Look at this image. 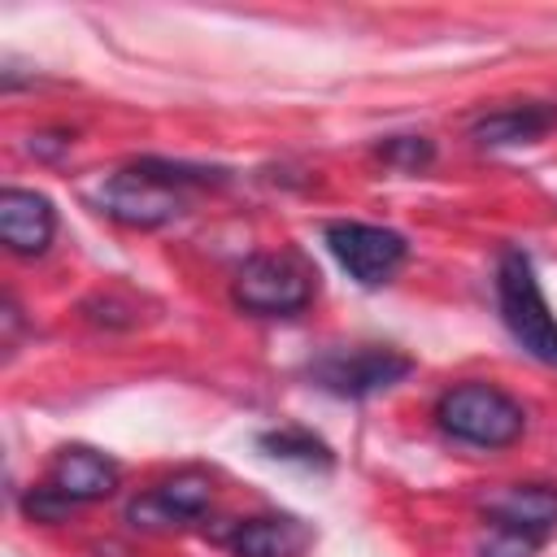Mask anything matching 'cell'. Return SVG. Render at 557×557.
<instances>
[{
	"label": "cell",
	"mask_w": 557,
	"mask_h": 557,
	"mask_svg": "<svg viewBox=\"0 0 557 557\" xmlns=\"http://www.w3.org/2000/svg\"><path fill=\"white\" fill-rule=\"evenodd\" d=\"M305 548H309V527L287 518V513L248 518L231 531V553L235 557H300Z\"/></svg>",
	"instance_id": "obj_11"
},
{
	"label": "cell",
	"mask_w": 557,
	"mask_h": 557,
	"mask_svg": "<svg viewBox=\"0 0 557 557\" xmlns=\"http://www.w3.org/2000/svg\"><path fill=\"white\" fill-rule=\"evenodd\" d=\"M152 500L161 505V513H165L170 522H178V518H200V513L209 509V500H213V483H209V474H200V470H178L174 479H165V483L152 492Z\"/></svg>",
	"instance_id": "obj_12"
},
{
	"label": "cell",
	"mask_w": 557,
	"mask_h": 557,
	"mask_svg": "<svg viewBox=\"0 0 557 557\" xmlns=\"http://www.w3.org/2000/svg\"><path fill=\"white\" fill-rule=\"evenodd\" d=\"M96 205H100V213H109L113 222L135 226V231L165 226L170 218L183 213L178 191L165 187V183H157V178H148V174H139L135 165H126L113 178H104L100 191H96Z\"/></svg>",
	"instance_id": "obj_6"
},
{
	"label": "cell",
	"mask_w": 557,
	"mask_h": 557,
	"mask_svg": "<svg viewBox=\"0 0 557 557\" xmlns=\"http://www.w3.org/2000/svg\"><path fill=\"white\" fill-rule=\"evenodd\" d=\"M231 296L244 313L292 318L313 300V274L296 252H257L235 270Z\"/></svg>",
	"instance_id": "obj_3"
},
{
	"label": "cell",
	"mask_w": 557,
	"mask_h": 557,
	"mask_svg": "<svg viewBox=\"0 0 557 557\" xmlns=\"http://www.w3.org/2000/svg\"><path fill=\"white\" fill-rule=\"evenodd\" d=\"M544 544V535L522 531V527H505V522H487V531L479 535V557H531Z\"/></svg>",
	"instance_id": "obj_14"
},
{
	"label": "cell",
	"mask_w": 557,
	"mask_h": 557,
	"mask_svg": "<svg viewBox=\"0 0 557 557\" xmlns=\"http://www.w3.org/2000/svg\"><path fill=\"white\" fill-rule=\"evenodd\" d=\"M379 157H383L387 165H396V170H422V165H431L435 148H431V139H422V135H392V139L379 148Z\"/></svg>",
	"instance_id": "obj_16"
},
{
	"label": "cell",
	"mask_w": 557,
	"mask_h": 557,
	"mask_svg": "<svg viewBox=\"0 0 557 557\" xmlns=\"http://www.w3.org/2000/svg\"><path fill=\"white\" fill-rule=\"evenodd\" d=\"M435 422L470 448H509L527 431V409L492 383H457L435 400Z\"/></svg>",
	"instance_id": "obj_1"
},
{
	"label": "cell",
	"mask_w": 557,
	"mask_h": 557,
	"mask_svg": "<svg viewBox=\"0 0 557 557\" xmlns=\"http://www.w3.org/2000/svg\"><path fill=\"white\" fill-rule=\"evenodd\" d=\"M326 248L348 270V278H357L361 287L387 283L409 257L405 235L392 231V226H374V222H331L326 226Z\"/></svg>",
	"instance_id": "obj_4"
},
{
	"label": "cell",
	"mask_w": 557,
	"mask_h": 557,
	"mask_svg": "<svg viewBox=\"0 0 557 557\" xmlns=\"http://www.w3.org/2000/svg\"><path fill=\"white\" fill-rule=\"evenodd\" d=\"M117 479H122L117 466H113L104 453L83 448V444L61 448V453L52 457V466H48V483H52L70 505H91V500L113 496V492H117Z\"/></svg>",
	"instance_id": "obj_8"
},
{
	"label": "cell",
	"mask_w": 557,
	"mask_h": 557,
	"mask_svg": "<svg viewBox=\"0 0 557 557\" xmlns=\"http://www.w3.org/2000/svg\"><path fill=\"white\" fill-rule=\"evenodd\" d=\"M553 126H557V104L531 100V104H505V109H492V113L474 117L470 139L483 144V148H513V144L544 139Z\"/></svg>",
	"instance_id": "obj_9"
},
{
	"label": "cell",
	"mask_w": 557,
	"mask_h": 557,
	"mask_svg": "<svg viewBox=\"0 0 557 557\" xmlns=\"http://www.w3.org/2000/svg\"><path fill=\"white\" fill-rule=\"evenodd\" d=\"M496 305H500V318L513 335V344L544 361V366H557V318L540 292V278H535V265L527 252L509 248L496 265Z\"/></svg>",
	"instance_id": "obj_2"
},
{
	"label": "cell",
	"mask_w": 557,
	"mask_h": 557,
	"mask_svg": "<svg viewBox=\"0 0 557 557\" xmlns=\"http://www.w3.org/2000/svg\"><path fill=\"white\" fill-rule=\"evenodd\" d=\"M57 235V209L48 196L26 187L0 191V239L17 257H39Z\"/></svg>",
	"instance_id": "obj_7"
},
{
	"label": "cell",
	"mask_w": 557,
	"mask_h": 557,
	"mask_svg": "<svg viewBox=\"0 0 557 557\" xmlns=\"http://www.w3.org/2000/svg\"><path fill=\"white\" fill-rule=\"evenodd\" d=\"M483 518L487 522H505V527H522L535 535H548L557 522V487L544 483H513L496 496L483 500Z\"/></svg>",
	"instance_id": "obj_10"
},
{
	"label": "cell",
	"mask_w": 557,
	"mask_h": 557,
	"mask_svg": "<svg viewBox=\"0 0 557 557\" xmlns=\"http://www.w3.org/2000/svg\"><path fill=\"white\" fill-rule=\"evenodd\" d=\"M135 170L148 174V178H157V183H165V187H174V191L187 187V183H218L222 178V170L187 165V161H170V157H139Z\"/></svg>",
	"instance_id": "obj_15"
},
{
	"label": "cell",
	"mask_w": 557,
	"mask_h": 557,
	"mask_svg": "<svg viewBox=\"0 0 557 557\" xmlns=\"http://www.w3.org/2000/svg\"><path fill=\"white\" fill-rule=\"evenodd\" d=\"M413 374V361L396 348H352V352H326L313 361V379L335 392V396H374V392H387L396 387L400 379Z\"/></svg>",
	"instance_id": "obj_5"
},
{
	"label": "cell",
	"mask_w": 557,
	"mask_h": 557,
	"mask_svg": "<svg viewBox=\"0 0 557 557\" xmlns=\"http://www.w3.org/2000/svg\"><path fill=\"white\" fill-rule=\"evenodd\" d=\"M261 448H265L270 457H278V461L331 466V448H326L318 435L300 431V426H278V431H265V435H261Z\"/></svg>",
	"instance_id": "obj_13"
},
{
	"label": "cell",
	"mask_w": 557,
	"mask_h": 557,
	"mask_svg": "<svg viewBox=\"0 0 557 557\" xmlns=\"http://www.w3.org/2000/svg\"><path fill=\"white\" fill-rule=\"evenodd\" d=\"M74 505L52 487V483H44V487H30L26 496H22V513L30 518V522H61L65 513H70Z\"/></svg>",
	"instance_id": "obj_17"
}]
</instances>
